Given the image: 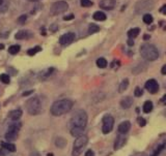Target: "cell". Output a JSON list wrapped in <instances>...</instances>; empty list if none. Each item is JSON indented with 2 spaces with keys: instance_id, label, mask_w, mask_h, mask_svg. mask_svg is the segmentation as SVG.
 Returning <instances> with one entry per match:
<instances>
[{
  "instance_id": "f6af8a7d",
  "label": "cell",
  "mask_w": 166,
  "mask_h": 156,
  "mask_svg": "<svg viewBox=\"0 0 166 156\" xmlns=\"http://www.w3.org/2000/svg\"><path fill=\"white\" fill-rule=\"evenodd\" d=\"M33 92V90H29V91H26V92H24L23 93V96H27L29 95V94H31Z\"/></svg>"
},
{
  "instance_id": "52a82bcc",
  "label": "cell",
  "mask_w": 166,
  "mask_h": 156,
  "mask_svg": "<svg viewBox=\"0 0 166 156\" xmlns=\"http://www.w3.org/2000/svg\"><path fill=\"white\" fill-rule=\"evenodd\" d=\"M153 8H154V1L153 0H140L135 5V10L138 13L149 12Z\"/></svg>"
},
{
  "instance_id": "6da1fadb",
  "label": "cell",
  "mask_w": 166,
  "mask_h": 156,
  "mask_svg": "<svg viewBox=\"0 0 166 156\" xmlns=\"http://www.w3.org/2000/svg\"><path fill=\"white\" fill-rule=\"evenodd\" d=\"M73 107V101L70 99H60L55 101L50 108V112L53 116H61L69 113Z\"/></svg>"
},
{
  "instance_id": "7a4b0ae2",
  "label": "cell",
  "mask_w": 166,
  "mask_h": 156,
  "mask_svg": "<svg viewBox=\"0 0 166 156\" xmlns=\"http://www.w3.org/2000/svg\"><path fill=\"white\" fill-rule=\"evenodd\" d=\"M140 54L144 59L149 61H155L159 58L158 49L152 44H143L140 48Z\"/></svg>"
},
{
  "instance_id": "681fc988",
  "label": "cell",
  "mask_w": 166,
  "mask_h": 156,
  "mask_svg": "<svg viewBox=\"0 0 166 156\" xmlns=\"http://www.w3.org/2000/svg\"><path fill=\"white\" fill-rule=\"evenodd\" d=\"M162 103H166V95H165V96H163V98H162Z\"/></svg>"
},
{
  "instance_id": "603a6c76",
  "label": "cell",
  "mask_w": 166,
  "mask_h": 156,
  "mask_svg": "<svg viewBox=\"0 0 166 156\" xmlns=\"http://www.w3.org/2000/svg\"><path fill=\"white\" fill-rule=\"evenodd\" d=\"M139 32H140V29L139 28H132L128 31V36L132 39V38L137 37V36L139 35Z\"/></svg>"
},
{
  "instance_id": "4316f807",
  "label": "cell",
  "mask_w": 166,
  "mask_h": 156,
  "mask_svg": "<svg viewBox=\"0 0 166 156\" xmlns=\"http://www.w3.org/2000/svg\"><path fill=\"white\" fill-rule=\"evenodd\" d=\"M100 31V27L96 24H90L88 27V33L89 34H93V33H97Z\"/></svg>"
},
{
  "instance_id": "ee69618b",
  "label": "cell",
  "mask_w": 166,
  "mask_h": 156,
  "mask_svg": "<svg viewBox=\"0 0 166 156\" xmlns=\"http://www.w3.org/2000/svg\"><path fill=\"white\" fill-rule=\"evenodd\" d=\"M161 74H164V76H166V64L162 67V69H161Z\"/></svg>"
},
{
  "instance_id": "8992f818",
  "label": "cell",
  "mask_w": 166,
  "mask_h": 156,
  "mask_svg": "<svg viewBox=\"0 0 166 156\" xmlns=\"http://www.w3.org/2000/svg\"><path fill=\"white\" fill-rule=\"evenodd\" d=\"M68 8H69V5L66 1H57L51 4L50 13L54 16L60 15V13H64V12H67Z\"/></svg>"
},
{
  "instance_id": "b9f144b4",
  "label": "cell",
  "mask_w": 166,
  "mask_h": 156,
  "mask_svg": "<svg viewBox=\"0 0 166 156\" xmlns=\"http://www.w3.org/2000/svg\"><path fill=\"white\" fill-rule=\"evenodd\" d=\"M85 156H95V153H93V150H87L86 153H85Z\"/></svg>"
},
{
  "instance_id": "f35d334b",
  "label": "cell",
  "mask_w": 166,
  "mask_h": 156,
  "mask_svg": "<svg viewBox=\"0 0 166 156\" xmlns=\"http://www.w3.org/2000/svg\"><path fill=\"white\" fill-rule=\"evenodd\" d=\"M74 18H75V16H74L73 13H71V15H68V16H66V17H64V21H70V20H73Z\"/></svg>"
},
{
  "instance_id": "4fadbf2b",
  "label": "cell",
  "mask_w": 166,
  "mask_h": 156,
  "mask_svg": "<svg viewBox=\"0 0 166 156\" xmlns=\"http://www.w3.org/2000/svg\"><path fill=\"white\" fill-rule=\"evenodd\" d=\"M130 128H131V123H130V121H124L118 125V132H120V134H125V133H127L129 131Z\"/></svg>"
},
{
  "instance_id": "836d02e7",
  "label": "cell",
  "mask_w": 166,
  "mask_h": 156,
  "mask_svg": "<svg viewBox=\"0 0 166 156\" xmlns=\"http://www.w3.org/2000/svg\"><path fill=\"white\" fill-rule=\"evenodd\" d=\"M93 4V1H90V0H81V5L83 7H89Z\"/></svg>"
},
{
  "instance_id": "44dd1931",
  "label": "cell",
  "mask_w": 166,
  "mask_h": 156,
  "mask_svg": "<svg viewBox=\"0 0 166 156\" xmlns=\"http://www.w3.org/2000/svg\"><path fill=\"white\" fill-rule=\"evenodd\" d=\"M143 112L145 113V114H149V113H151L153 111V103L151 100H147L144 103V105H143V108H142Z\"/></svg>"
},
{
  "instance_id": "5bb4252c",
  "label": "cell",
  "mask_w": 166,
  "mask_h": 156,
  "mask_svg": "<svg viewBox=\"0 0 166 156\" xmlns=\"http://www.w3.org/2000/svg\"><path fill=\"white\" fill-rule=\"evenodd\" d=\"M22 115H23V112H22V110H20V108H18V110H14V111H10V113H8V117H10V119H12L13 121H18L21 119Z\"/></svg>"
},
{
  "instance_id": "d4e9b609",
  "label": "cell",
  "mask_w": 166,
  "mask_h": 156,
  "mask_svg": "<svg viewBox=\"0 0 166 156\" xmlns=\"http://www.w3.org/2000/svg\"><path fill=\"white\" fill-rule=\"evenodd\" d=\"M55 145L58 148H64V147L67 146V140L64 139V137H57L55 140Z\"/></svg>"
},
{
  "instance_id": "cb8c5ba5",
  "label": "cell",
  "mask_w": 166,
  "mask_h": 156,
  "mask_svg": "<svg viewBox=\"0 0 166 156\" xmlns=\"http://www.w3.org/2000/svg\"><path fill=\"white\" fill-rule=\"evenodd\" d=\"M8 10V0H0V13H6Z\"/></svg>"
},
{
  "instance_id": "d6986e66",
  "label": "cell",
  "mask_w": 166,
  "mask_h": 156,
  "mask_svg": "<svg viewBox=\"0 0 166 156\" xmlns=\"http://www.w3.org/2000/svg\"><path fill=\"white\" fill-rule=\"evenodd\" d=\"M18 134H19V132L18 131H15V130H10L8 129L7 131L5 133V139L6 140H10V141H13V140H16L18 137Z\"/></svg>"
},
{
  "instance_id": "8d00e7d4",
  "label": "cell",
  "mask_w": 166,
  "mask_h": 156,
  "mask_svg": "<svg viewBox=\"0 0 166 156\" xmlns=\"http://www.w3.org/2000/svg\"><path fill=\"white\" fill-rule=\"evenodd\" d=\"M138 121V124L140 126H145V124H147V121H145V119H143L142 117H139V118L137 119Z\"/></svg>"
},
{
  "instance_id": "8fae6325",
  "label": "cell",
  "mask_w": 166,
  "mask_h": 156,
  "mask_svg": "<svg viewBox=\"0 0 166 156\" xmlns=\"http://www.w3.org/2000/svg\"><path fill=\"white\" fill-rule=\"evenodd\" d=\"M116 4L115 0H101L100 1V7L106 10H111L114 8Z\"/></svg>"
},
{
  "instance_id": "ffe728a7",
  "label": "cell",
  "mask_w": 166,
  "mask_h": 156,
  "mask_svg": "<svg viewBox=\"0 0 166 156\" xmlns=\"http://www.w3.org/2000/svg\"><path fill=\"white\" fill-rule=\"evenodd\" d=\"M1 147L5 149V150H7L8 152H16V150H17V149H16V146L14 144L5 143V142H2Z\"/></svg>"
},
{
  "instance_id": "3957f363",
  "label": "cell",
  "mask_w": 166,
  "mask_h": 156,
  "mask_svg": "<svg viewBox=\"0 0 166 156\" xmlns=\"http://www.w3.org/2000/svg\"><path fill=\"white\" fill-rule=\"evenodd\" d=\"M71 126L72 127H80V128H85L87 124V114L85 111L83 110H78L75 112L74 116L72 117L71 121Z\"/></svg>"
},
{
  "instance_id": "c3c4849f",
  "label": "cell",
  "mask_w": 166,
  "mask_h": 156,
  "mask_svg": "<svg viewBox=\"0 0 166 156\" xmlns=\"http://www.w3.org/2000/svg\"><path fill=\"white\" fill-rule=\"evenodd\" d=\"M143 38H144V40H147V39H149V38H151V36H150V35H144V36H143Z\"/></svg>"
},
{
  "instance_id": "816d5d0a",
  "label": "cell",
  "mask_w": 166,
  "mask_h": 156,
  "mask_svg": "<svg viewBox=\"0 0 166 156\" xmlns=\"http://www.w3.org/2000/svg\"><path fill=\"white\" fill-rule=\"evenodd\" d=\"M29 1H39V0H29Z\"/></svg>"
},
{
  "instance_id": "e575fe53",
  "label": "cell",
  "mask_w": 166,
  "mask_h": 156,
  "mask_svg": "<svg viewBox=\"0 0 166 156\" xmlns=\"http://www.w3.org/2000/svg\"><path fill=\"white\" fill-rule=\"evenodd\" d=\"M143 94V91H142V89H140L139 87H136L135 88V90H134V95L135 96H137V97H139V96H141Z\"/></svg>"
},
{
  "instance_id": "f546056e",
  "label": "cell",
  "mask_w": 166,
  "mask_h": 156,
  "mask_svg": "<svg viewBox=\"0 0 166 156\" xmlns=\"http://www.w3.org/2000/svg\"><path fill=\"white\" fill-rule=\"evenodd\" d=\"M97 65L100 68H105L107 66V60L105 58H99L97 60Z\"/></svg>"
},
{
  "instance_id": "ac0fdd59",
  "label": "cell",
  "mask_w": 166,
  "mask_h": 156,
  "mask_svg": "<svg viewBox=\"0 0 166 156\" xmlns=\"http://www.w3.org/2000/svg\"><path fill=\"white\" fill-rule=\"evenodd\" d=\"M126 141H127V139H126L124 135H118V137H116L115 144H114V148L115 149L122 148V147L126 144Z\"/></svg>"
},
{
  "instance_id": "83f0119b",
  "label": "cell",
  "mask_w": 166,
  "mask_h": 156,
  "mask_svg": "<svg viewBox=\"0 0 166 156\" xmlns=\"http://www.w3.org/2000/svg\"><path fill=\"white\" fill-rule=\"evenodd\" d=\"M128 86H129V80H128V79H126V80H124L122 83H120V88H118V91H120V93H122V92H124L125 90H127Z\"/></svg>"
},
{
  "instance_id": "9c48e42d",
  "label": "cell",
  "mask_w": 166,
  "mask_h": 156,
  "mask_svg": "<svg viewBox=\"0 0 166 156\" xmlns=\"http://www.w3.org/2000/svg\"><path fill=\"white\" fill-rule=\"evenodd\" d=\"M144 87H145V89L149 90V92H151L152 94H155L159 91V84L156 80H154V79H151V80L147 81V82L145 83Z\"/></svg>"
},
{
  "instance_id": "7c38bea8",
  "label": "cell",
  "mask_w": 166,
  "mask_h": 156,
  "mask_svg": "<svg viewBox=\"0 0 166 156\" xmlns=\"http://www.w3.org/2000/svg\"><path fill=\"white\" fill-rule=\"evenodd\" d=\"M33 34L31 33V31H28V30H21L19 31V32L16 33L15 37L17 38V39H28V38H30L31 36Z\"/></svg>"
},
{
  "instance_id": "30bf717a",
  "label": "cell",
  "mask_w": 166,
  "mask_h": 156,
  "mask_svg": "<svg viewBox=\"0 0 166 156\" xmlns=\"http://www.w3.org/2000/svg\"><path fill=\"white\" fill-rule=\"evenodd\" d=\"M74 39H75V33L68 32L59 37V44L61 45V46H67V45L71 44Z\"/></svg>"
},
{
  "instance_id": "4dcf8cb0",
  "label": "cell",
  "mask_w": 166,
  "mask_h": 156,
  "mask_svg": "<svg viewBox=\"0 0 166 156\" xmlns=\"http://www.w3.org/2000/svg\"><path fill=\"white\" fill-rule=\"evenodd\" d=\"M142 20H143V22H144L145 24H152L153 21H154V19H153V16L150 15V13H145V15L143 16Z\"/></svg>"
},
{
  "instance_id": "f907efd6",
  "label": "cell",
  "mask_w": 166,
  "mask_h": 156,
  "mask_svg": "<svg viewBox=\"0 0 166 156\" xmlns=\"http://www.w3.org/2000/svg\"><path fill=\"white\" fill-rule=\"evenodd\" d=\"M3 49H4V45L0 44V50H3Z\"/></svg>"
},
{
  "instance_id": "9a60e30c",
  "label": "cell",
  "mask_w": 166,
  "mask_h": 156,
  "mask_svg": "<svg viewBox=\"0 0 166 156\" xmlns=\"http://www.w3.org/2000/svg\"><path fill=\"white\" fill-rule=\"evenodd\" d=\"M132 105H133V98L130 96L125 97L120 100V107L123 108H129L130 107H132Z\"/></svg>"
},
{
  "instance_id": "d6a6232c",
  "label": "cell",
  "mask_w": 166,
  "mask_h": 156,
  "mask_svg": "<svg viewBox=\"0 0 166 156\" xmlns=\"http://www.w3.org/2000/svg\"><path fill=\"white\" fill-rule=\"evenodd\" d=\"M41 51H42V48H41V47H34L33 49L28 50V51H27V54H28V55H30V56H33V55H35V54H37V52H41Z\"/></svg>"
},
{
  "instance_id": "e0dca14e",
  "label": "cell",
  "mask_w": 166,
  "mask_h": 156,
  "mask_svg": "<svg viewBox=\"0 0 166 156\" xmlns=\"http://www.w3.org/2000/svg\"><path fill=\"white\" fill-rule=\"evenodd\" d=\"M71 135L72 137H78L80 135H83L84 133V128H80V127H71Z\"/></svg>"
},
{
  "instance_id": "7bdbcfd3",
  "label": "cell",
  "mask_w": 166,
  "mask_h": 156,
  "mask_svg": "<svg viewBox=\"0 0 166 156\" xmlns=\"http://www.w3.org/2000/svg\"><path fill=\"white\" fill-rule=\"evenodd\" d=\"M160 12L161 13H163L164 15H166V5H163L162 7L160 8Z\"/></svg>"
},
{
  "instance_id": "bcb514c9",
  "label": "cell",
  "mask_w": 166,
  "mask_h": 156,
  "mask_svg": "<svg viewBox=\"0 0 166 156\" xmlns=\"http://www.w3.org/2000/svg\"><path fill=\"white\" fill-rule=\"evenodd\" d=\"M128 45H129V46H133V45H134V40L130 38V39L128 40Z\"/></svg>"
},
{
  "instance_id": "7dc6e473",
  "label": "cell",
  "mask_w": 166,
  "mask_h": 156,
  "mask_svg": "<svg viewBox=\"0 0 166 156\" xmlns=\"http://www.w3.org/2000/svg\"><path fill=\"white\" fill-rule=\"evenodd\" d=\"M29 156H41V154H40V153H37V152H32Z\"/></svg>"
},
{
  "instance_id": "1f68e13d",
  "label": "cell",
  "mask_w": 166,
  "mask_h": 156,
  "mask_svg": "<svg viewBox=\"0 0 166 156\" xmlns=\"http://www.w3.org/2000/svg\"><path fill=\"white\" fill-rule=\"evenodd\" d=\"M0 81H1L3 84H10V77H8V74H2L1 76H0Z\"/></svg>"
},
{
  "instance_id": "2e32d148",
  "label": "cell",
  "mask_w": 166,
  "mask_h": 156,
  "mask_svg": "<svg viewBox=\"0 0 166 156\" xmlns=\"http://www.w3.org/2000/svg\"><path fill=\"white\" fill-rule=\"evenodd\" d=\"M53 71H54V68H53V67H49V68L45 69V71H43L41 74H40V79H41L42 81H45L46 79H48L49 77L53 74Z\"/></svg>"
},
{
  "instance_id": "277c9868",
  "label": "cell",
  "mask_w": 166,
  "mask_h": 156,
  "mask_svg": "<svg viewBox=\"0 0 166 156\" xmlns=\"http://www.w3.org/2000/svg\"><path fill=\"white\" fill-rule=\"evenodd\" d=\"M26 110L28 114L35 116L42 112V103L39 97H32L26 101Z\"/></svg>"
},
{
  "instance_id": "ba28073f",
  "label": "cell",
  "mask_w": 166,
  "mask_h": 156,
  "mask_svg": "<svg viewBox=\"0 0 166 156\" xmlns=\"http://www.w3.org/2000/svg\"><path fill=\"white\" fill-rule=\"evenodd\" d=\"M114 126V118L110 115H106V116L103 118V127H102V131L103 133L107 134L113 129Z\"/></svg>"
},
{
  "instance_id": "74e56055",
  "label": "cell",
  "mask_w": 166,
  "mask_h": 156,
  "mask_svg": "<svg viewBox=\"0 0 166 156\" xmlns=\"http://www.w3.org/2000/svg\"><path fill=\"white\" fill-rule=\"evenodd\" d=\"M164 146H165V145H162V146H159V147H158V149H157V150L155 151L154 154H153V156H157V155H158L159 153H160V151L162 150L163 148H164Z\"/></svg>"
},
{
  "instance_id": "f1b7e54d",
  "label": "cell",
  "mask_w": 166,
  "mask_h": 156,
  "mask_svg": "<svg viewBox=\"0 0 166 156\" xmlns=\"http://www.w3.org/2000/svg\"><path fill=\"white\" fill-rule=\"evenodd\" d=\"M20 48H21V47H20L19 45H14V46H10V49H8V53L12 54V55H16L17 53H19Z\"/></svg>"
},
{
  "instance_id": "7402d4cb",
  "label": "cell",
  "mask_w": 166,
  "mask_h": 156,
  "mask_svg": "<svg viewBox=\"0 0 166 156\" xmlns=\"http://www.w3.org/2000/svg\"><path fill=\"white\" fill-rule=\"evenodd\" d=\"M93 18L96 21H105L106 20V15L103 12H96L93 13Z\"/></svg>"
},
{
  "instance_id": "ab89813d",
  "label": "cell",
  "mask_w": 166,
  "mask_h": 156,
  "mask_svg": "<svg viewBox=\"0 0 166 156\" xmlns=\"http://www.w3.org/2000/svg\"><path fill=\"white\" fill-rule=\"evenodd\" d=\"M57 29H58V27H57V25H56V24H52L50 26V30L52 31V32H55Z\"/></svg>"
},
{
  "instance_id": "5b68a950",
  "label": "cell",
  "mask_w": 166,
  "mask_h": 156,
  "mask_svg": "<svg viewBox=\"0 0 166 156\" xmlns=\"http://www.w3.org/2000/svg\"><path fill=\"white\" fill-rule=\"evenodd\" d=\"M87 142H88V137L86 135H80V137H76V141L74 143V148L72 151V155L73 156H79L82 153L84 147L86 146Z\"/></svg>"
},
{
  "instance_id": "60d3db41",
  "label": "cell",
  "mask_w": 166,
  "mask_h": 156,
  "mask_svg": "<svg viewBox=\"0 0 166 156\" xmlns=\"http://www.w3.org/2000/svg\"><path fill=\"white\" fill-rule=\"evenodd\" d=\"M7 152H8L7 150H5L4 148H1L0 149V156H5Z\"/></svg>"
},
{
  "instance_id": "484cf974",
  "label": "cell",
  "mask_w": 166,
  "mask_h": 156,
  "mask_svg": "<svg viewBox=\"0 0 166 156\" xmlns=\"http://www.w3.org/2000/svg\"><path fill=\"white\" fill-rule=\"evenodd\" d=\"M21 127H22L21 122H14V123H12L10 126H8V129L15 130V131H18V132H19V130L21 129Z\"/></svg>"
},
{
  "instance_id": "d590c367",
  "label": "cell",
  "mask_w": 166,
  "mask_h": 156,
  "mask_svg": "<svg viewBox=\"0 0 166 156\" xmlns=\"http://www.w3.org/2000/svg\"><path fill=\"white\" fill-rule=\"evenodd\" d=\"M26 20H27V16L22 15L21 17H19V19H18V23L19 24H25Z\"/></svg>"
}]
</instances>
